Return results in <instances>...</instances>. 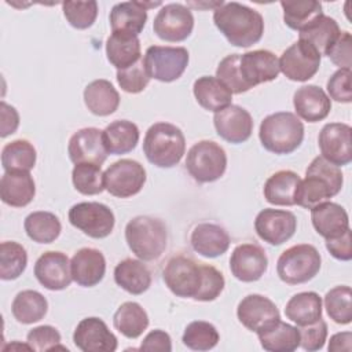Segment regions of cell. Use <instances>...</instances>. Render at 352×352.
<instances>
[{
  "label": "cell",
  "mask_w": 352,
  "mask_h": 352,
  "mask_svg": "<svg viewBox=\"0 0 352 352\" xmlns=\"http://www.w3.org/2000/svg\"><path fill=\"white\" fill-rule=\"evenodd\" d=\"M326 249L334 258L341 261H349L352 258L351 230H346L342 235L337 238L326 239Z\"/></svg>",
  "instance_id": "obj_55"
},
{
  "label": "cell",
  "mask_w": 352,
  "mask_h": 352,
  "mask_svg": "<svg viewBox=\"0 0 352 352\" xmlns=\"http://www.w3.org/2000/svg\"><path fill=\"white\" fill-rule=\"evenodd\" d=\"M239 73L249 89L258 84L272 81L279 74L278 58L268 50L248 51L239 58Z\"/></svg>",
  "instance_id": "obj_20"
},
{
  "label": "cell",
  "mask_w": 352,
  "mask_h": 352,
  "mask_svg": "<svg viewBox=\"0 0 352 352\" xmlns=\"http://www.w3.org/2000/svg\"><path fill=\"white\" fill-rule=\"evenodd\" d=\"M236 316L248 330L254 333L280 319L276 305L268 297L261 294H249L243 297L238 304Z\"/></svg>",
  "instance_id": "obj_22"
},
{
  "label": "cell",
  "mask_w": 352,
  "mask_h": 352,
  "mask_svg": "<svg viewBox=\"0 0 352 352\" xmlns=\"http://www.w3.org/2000/svg\"><path fill=\"white\" fill-rule=\"evenodd\" d=\"M140 351H161V352H169L172 351V341L168 333L164 330H151L142 341Z\"/></svg>",
  "instance_id": "obj_56"
},
{
  "label": "cell",
  "mask_w": 352,
  "mask_h": 352,
  "mask_svg": "<svg viewBox=\"0 0 352 352\" xmlns=\"http://www.w3.org/2000/svg\"><path fill=\"white\" fill-rule=\"evenodd\" d=\"M162 278L175 296L195 298L202 285V264L188 256L176 254L165 264Z\"/></svg>",
  "instance_id": "obj_8"
},
{
  "label": "cell",
  "mask_w": 352,
  "mask_h": 352,
  "mask_svg": "<svg viewBox=\"0 0 352 352\" xmlns=\"http://www.w3.org/2000/svg\"><path fill=\"white\" fill-rule=\"evenodd\" d=\"M125 241L142 261L157 260L166 249V226L162 220L151 216H136L125 227Z\"/></svg>",
  "instance_id": "obj_5"
},
{
  "label": "cell",
  "mask_w": 352,
  "mask_h": 352,
  "mask_svg": "<svg viewBox=\"0 0 352 352\" xmlns=\"http://www.w3.org/2000/svg\"><path fill=\"white\" fill-rule=\"evenodd\" d=\"M351 33L349 32H341L338 40L336 41V44L331 47V50L329 51L327 56L330 58V60L338 66L340 69H349L351 70V54H352V48H351Z\"/></svg>",
  "instance_id": "obj_54"
},
{
  "label": "cell",
  "mask_w": 352,
  "mask_h": 352,
  "mask_svg": "<svg viewBox=\"0 0 352 352\" xmlns=\"http://www.w3.org/2000/svg\"><path fill=\"white\" fill-rule=\"evenodd\" d=\"M72 278L82 287L98 285L106 272V260L100 250L94 248H82L77 250L72 260Z\"/></svg>",
  "instance_id": "obj_23"
},
{
  "label": "cell",
  "mask_w": 352,
  "mask_h": 352,
  "mask_svg": "<svg viewBox=\"0 0 352 352\" xmlns=\"http://www.w3.org/2000/svg\"><path fill=\"white\" fill-rule=\"evenodd\" d=\"M311 220L315 231L324 239L337 238L349 230L348 213L336 202L324 201L311 208Z\"/></svg>",
  "instance_id": "obj_25"
},
{
  "label": "cell",
  "mask_w": 352,
  "mask_h": 352,
  "mask_svg": "<svg viewBox=\"0 0 352 352\" xmlns=\"http://www.w3.org/2000/svg\"><path fill=\"white\" fill-rule=\"evenodd\" d=\"M351 287L336 286L330 289L324 296V308L330 319L338 324H348L352 320V305H351Z\"/></svg>",
  "instance_id": "obj_45"
},
{
  "label": "cell",
  "mask_w": 352,
  "mask_h": 352,
  "mask_svg": "<svg viewBox=\"0 0 352 352\" xmlns=\"http://www.w3.org/2000/svg\"><path fill=\"white\" fill-rule=\"evenodd\" d=\"M23 227L28 236L37 243H51L59 236L62 231L59 219L54 213L44 210L30 213L25 219Z\"/></svg>",
  "instance_id": "obj_42"
},
{
  "label": "cell",
  "mask_w": 352,
  "mask_h": 352,
  "mask_svg": "<svg viewBox=\"0 0 352 352\" xmlns=\"http://www.w3.org/2000/svg\"><path fill=\"white\" fill-rule=\"evenodd\" d=\"M117 81L121 89L128 94L142 92L150 82V76L146 70L143 58L126 69L117 70Z\"/></svg>",
  "instance_id": "obj_49"
},
{
  "label": "cell",
  "mask_w": 352,
  "mask_h": 352,
  "mask_svg": "<svg viewBox=\"0 0 352 352\" xmlns=\"http://www.w3.org/2000/svg\"><path fill=\"white\" fill-rule=\"evenodd\" d=\"M300 180V176L293 170H278L267 179L263 190L264 198L271 205L292 206Z\"/></svg>",
  "instance_id": "obj_34"
},
{
  "label": "cell",
  "mask_w": 352,
  "mask_h": 352,
  "mask_svg": "<svg viewBox=\"0 0 352 352\" xmlns=\"http://www.w3.org/2000/svg\"><path fill=\"white\" fill-rule=\"evenodd\" d=\"M226 285L223 274L213 265L202 264V285L194 300L197 301H213L223 292Z\"/></svg>",
  "instance_id": "obj_50"
},
{
  "label": "cell",
  "mask_w": 352,
  "mask_h": 352,
  "mask_svg": "<svg viewBox=\"0 0 352 352\" xmlns=\"http://www.w3.org/2000/svg\"><path fill=\"white\" fill-rule=\"evenodd\" d=\"M268 268L265 250L253 242L238 245L230 257V270L241 282L258 280Z\"/></svg>",
  "instance_id": "obj_16"
},
{
  "label": "cell",
  "mask_w": 352,
  "mask_h": 352,
  "mask_svg": "<svg viewBox=\"0 0 352 352\" xmlns=\"http://www.w3.org/2000/svg\"><path fill=\"white\" fill-rule=\"evenodd\" d=\"M106 55L117 70L126 69L142 58L140 40L129 33L113 32L106 40Z\"/></svg>",
  "instance_id": "obj_29"
},
{
  "label": "cell",
  "mask_w": 352,
  "mask_h": 352,
  "mask_svg": "<svg viewBox=\"0 0 352 352\" xmlns=\"http://www.w3.org/2000/svg\"><path fill=\"white\" fill-rule=\"evenodd\" d=\"M261 348L268 352H293L300 346V333L296 326L279 320L257 331Z\"/></svg>",
  "instance_id": "obj_31"
},
{
  "label": "cell",
  "mask_w": 352,
  "mask_h": 352,
  "mask_svg": "<svg viewBox=\"0 0 352 352\" xmlns=\"http://www.w3.org/2000/svg\"><path fill=\"white\" fill-rule=\"evenodd\" d=\"M48 311V302L45 297L36 290L19 292L11 305L14 318L23 324H30L41 320Z\"/></svg>",
  "instance_id": "obj_40"
},
{
  "label": "cell",
  "mask_w": 352,
  "mask_h": 352,
  "mask_svg": "<svg viewBox=\"0 0 352 352\" xmlns=\"http://www.w3.org/2000/svg\"><path fill=\"white\" fill-rule=\"evenodd\" d=\"M241 54H231L223 58L216 69V77L232 92L242 94L249 91V87L243 82L239 73Z\"/></svg>",
  "instance_id": "obj_48"
},
{
  "label": "cell",
  "mask_w": 352,
  "mask_h": 352,
  "mask_svg": "<svg viewBox=\"0 0 352 352\" xmlns=\"http://www.w3.org/2000/svg\"><path fill=\"white\" fill-rule=\"evenodd\" d=\"M300 333V346L308 352L319 351L323 348L327 338V324L323 319L315 323L297 326Z\"/></svg>",
  "instance_id": "obj_52"
},
{
  "label": "cell",
  "mask_w": 352,
  "mask_h": 352,
  "mask_svg": "<svg viewBox=\"0 0 352 352\" xmlns=\"http://www.w3.org/2000/svg\"><path fill=\"white\" fill-rule=\"evenodd\" d=\"M258 138L265 150L274 154H290L302 143L304 125L296 114L278 111L261 121Z\"/></svg>",
  "instance_id": "obj_4"
},
{
  "label": "cell",
  "mask_w": 352,
  "mask_h": 352,
  "mask_svg": "<svg viewBox=\"0 0 352 352\" xmlns=\"http://www.w3.org/2000/svg\"><path fill=\"white\" fill-rule=\"evenodd\" d=\"M192 92L198 104L213 113L228 107L232 100V92L217 77L212 76L197 78L192 85Z\"/></svg>",
  "instance_id": "obj_30"
},
{
  "label": "cell",
  "mask_w": 352,
  "mask_h": 352,
  "mask_svg": "<svg viewBox=\"0 0 352 352\" xmlns=\"http://www.w3.org/2000/svg\"><path fill=\"white\" fill-rule=\"evenodd\" d=\"M36 195V184L29 172H4L0 180V198L12 208L29 205Z\"/></svg>",
  "instance_id": "obj_28"
},
{
  "label": "cell",
  "mask_w": 352,
  "mask_h": 352,
  "mask_svg": "<svg viewBox=\"0 0 352 352\" xmlns=\"http://www.w3.org/2000/svg\"><path fill=\"white\" fill-rule=\"evenodd\" d=\"M34 276L48 290L66 289L73 280L69 257L55 250L43 253L34 264Z\"/></svg>",
  "instance_id": "obj_19"
},
{
  "label": "cell",
  "mask_w": 352,
  "mask_h": 352,
  "mask_svg": "<svg viewBox=\"0 0 352 352\" xmlns=\"http://www.w3.org/2000/svg\"><path fill=\"white\" fill-rule=\"evenodd\" d=\"M116 283L131 294H142L151 285V274L140 260L125 258L114 268Z\"/></svg>",
  "instance_id": "obj_33"
},
{
  "label": "cell",
  "mask_w": 352,
  "mask_h": 352,
  "mask_svg": "<svg viewBox=\"0 0 352 352\" xmlns=\"http://www.w3.org/2000/svg\"><path fill=\"white\" fill-rule=\"evenodd\" d=\"M283 8V21L293 29L302 32L315 23L322 15V4L315 0H297V1H280Z\"/></svg>",
  "instance_id": "obj_39"
},
{
  "label": "cell",
  "mask_w": 352,
  "mask_h": 352,
  "mask_svg": "<svg viewBox=\"0 0 352 352\" xmlns=\"http://www.w3.org/2000/svg\"><path fill=\"white\" fill-rule=\"evenodd\" d=\"M139 128L128 120H116L103 131V143L109 154H126L139 142Z\"/></svg>",
  "instance_id": "obj_35"
},
{
  "label": "cell",
  "mask_w": 352,
  "mask_h": 352,
  "mask_svg": "<svg viewBox=\"0 0 352 352\" xmlns=\"http://www.w3.org/2000/svg\"><path fill=\"white\" fill-rule=\"evenodd\" d=\"M351 70L338 69L327 80V92L329 98L341 103L352 102V89H351Z\"/></svg>",
  "instance_id": "obj_53"
},
{
  "label": "cell",
  "mask_w": 352,
  "mask_h": 352,
  "mask_svg": "<svg viewBox=\"0 0 352 352\" xmlns=\"http://www.w3.org/2000/svg\"><path fill=\"white\" fill-rule=\"evenodd\" d=\"M188 59V51L184 47L151 45L146 50L143 62L150 78L172 82L182 77Z\"/></svg>",
  "instance_id": "obj_9"
},
{
  "label": "cell",
  "mask_w": 352,
  "mask_h": 352,
  "mask_svg": "<svg viewBox=\"0 0 352 352\" xmlns=\"http://www.w3.org/2000/svg\"><path fill=\"white\" fill-rule=\"evenodd\" d=\"M186 168L198 183L219 180L227 168L224 148L213 140H199L187 153Z\"/></svg>",
  "instance_id": "obj_7"
},
{
  "label": "cell",
  "mask_w": 352,
  "mask_h": 352,
  "mask_svg": "<svg viewBox=\"0 0 352 352\" xmlns=\"http://www.w3.org/2000/svg\"><path fill=\"white\" fill-rule=\"evenodd\" d=\"M285 315L297 326H305L322 319V298L315 292L294 294L285 307Z\"/></svg>",
  "instance_id": "obj_36"
},
{
  "label": "cell",
  "mask_w": 352,
  "mask_h": 352,
  "mask_svg": "<svg viewBox=\"0 0 352 352\" xmlns=\"http://www.w3.org/2000/svg\"><path fill=\"white\" fill-rule=\"evenodd\" d=\"M67 154L73 164L100 166L109 154L103 143V131L94 126L78 129L69 140Z\"/></svg>",
  "instance_id": "obj_17"
},
{
  "label": "cell",
  "mask_w": 352,
  "mask_h": 352,
  "mask_svg": "<svg viewBox=\"0 0 352 352\" xmlns=\"http://www.w3.org/2000/svg\"><path fill=\"white\" fill-rule=\"evenodd\" d=\"M66 21L76 29L84 30L94 25L98 16V3L91 1H65L62 3Z\"/></svg>",
  "instance_id": "obj_47"
},
{
  "label": "cell",
  "mask_w": 352,
  "mask_h": 352,
  "mask_svg": "<svg viewBox=\"0 0 352 352\" xmlns=\"http://www.w3.org/2000/svg\"><path fill=\"white\" fill-rule=\"evenodd\" d=\"M114 327L126 338H138L148 326V315L140 304L126 301L118 307L113 316Z\"/></svg>",
  "instance_id": "obj_38"
},
{
  "label": "cell",
  "mask_w": 352,
  "mask_h": 352,
  "mask_svg": "<svg viewBox=\"0 0 352 352\" xmlns=\"http://www.w3.org/2000/svg\"><path fill=\"white\" fill-rule=\"evenodd\" d=\"M220 340L216 327L205 320H194L184 329L182 341L192 351H209L213 349Z\"/></svg>",
  "instance_id": "obj_44"
},
{
  "label": "cell",
  "mask_w": 352,
  "mask_h": 352,
  "mask_svg": "<svg viewBox=\"0 0 352 352\" xmlns=\"http://www.w3.org/2000/svg\"><path fill=\"white\" fill-rule=\"evenodd\" d=\"M327 348L331 352H340V351L351 352L352 333L351 331H342V333H337V334L331 336Z\"/></svg>",
  "instance_id": "obj_58"
},
{
  "label": "cell",
  "mask_w": 352,
  "mask_h": 352,
  "mask_svg": "<svg viewBox=\"0 0 352 352\" xmlns=\"http://www.w3.org/2000/svg\"><path fill=\"white\" fill-rule=\"evenodd\" d=\"M36 148L29 140L18 139L1 150V165L6 172H30L36 165Z\"/></svg>",
  "instance_id": "obj_41"
},
{
  "label": "cell",
  "mask_w": 352,
  "mask_h": 352,
  "mask_svg": "<svg viewBox=\"0 0 352 352\" xmlns=\"http://www.w3.org/2000/svg\"><path fill=\"white\" fill-rule=\"evenodd\" d=\"M213 22L220 33L235 47H250L264 33V19L258 11L245 4L230 1L214 8Z\"/></svg>",
  "instance_id": "obj_1"
},
{
  "label": "cell",
  "mask_w": 352,
  "mask_h": 352,
  "mask_svg": "<svg viewBox=\"0 0 352 352\" xmlns=\"http://www.w3.org/2000/svg\"><path fill=\"white\" fill-rule=\"evenodd\" d=\"M147 161L158 168H172L180 162L186 151V139L180 128L169 122L153 124L143 139Z\"/></svg>",
  "instance_id": "obj_3"
},
{
  "label": "cell",
  "mask_w": 352,
  "mask_h": 352,
  "mask_svg": "<svg viewBox=\"0 0 352 352\" xmlns=\"http://www.w3.org/2000/svg\"><path fill=\"white\" fill-rule=\"evenodd\" d=\"M213 124L217 135L234 144L246 142L253 132V118L250 113L236 104H230L214 113Z\"/></svg>",
  "instance_id": "obj_21"
},
{
  "label": "cell",
  "mask_w": 352,
  "mask_h": 352,
  "mask_svg": "<svg viewBox=\"0 0 352 352\" xmlns=\"http://www.w3.org/2000/svg\"><path fill=\"white\" fill-rule=\"evenodd\" d=\"M0 114H1V124H0V136L7 138L12 135L19 125V114L16 109L4 100L0 103Z\"/></svg>",
  "instance_id": "obj_57"
},
{
  "label": "cell",
  "mask_w": 352,
  "mask_h": 352,
  "mask_svg": "<svg viewBox=\"0 0 352 352\" xmlns=\"http://www.w3.org/2000/svg\"><path fill=\"white\" fill-rule=\"evenodd\" d=\"M340 34L341 30L336 19L323 14L315 23L300 32L298 40H304L311 44L320 54V56H327L329 51L336 44Z\"/></svg>",
  "instance_id": "obj_37"
},
{
  "label": "cell",
  "mask_w": 352,
  "mask_h": 352,
  "mask_svg": "<svg viewBox=\"0 0 352 352\" xmlns=\"http://www.w3.org/2000/svg\"><path fill=\"white\" fill-rule=\"evenodd\" d=\"M84 103L92 114L106 117L118 109L120 95L110 81L99 78L85 87Z\"/></svg>",
  "instance_id": "obj_32"
},
{
  "label": "cell",
  "mask_w": 352,
  "mask_h": 352,
  "mask_svg": "<svg viewBox=\"0 0 352 352\" xmlns=\"http://www.w3.org/2000/svg\"><path fill=\"white\" fill-rule=\"evenodd\" d=\"M73 341L82 352H114L118 345L117 337L107 324L95 316L80 320L73 333Z\"/></svg>",
  "instance_id": "obj_18"
},
{
  "label": "cell",
  "mask_w": 352,
  "mask_h": 352,
  "mask_svg": "<svg viewBox=\"0 0 352 352\" xmlns=\"http://www.w3.org/2000/svg\"><path fill=\"white\" fill-rule=\"evenodd\" d=\"M192 249L208 258H214L224 254L230 248V235L219 224L199 223L190 235Z\"/></svg>",
  "instance_id": "obj_27"
},
{
  "label": "cell",
  "mask_w": 352,
  "mask_h": 352,
  "mask_svg": "<svg viewBox=\"0 0 352 352\" xmlns=\"http://www.w3.org/2000/svg\"><path fill=\"white\" fill-rule=\"evenodd\" d=\"M322 264L318 249L309 243L294 245L286 249L278 258L276 272L287 285H301L319 272Z\"/></svg>",
  "instance_id": "obj_6"
},
{
  "label": "cell",
  "mask_w": 352,
  "mask_h": 352,
  "mask_svg": "<svg viewBox=\"0 0 352 352\" xmlns=\"http://www.w3.org/2000/svg\"><path fill=\"white\" fill-rule=\"evenodd\" d=\"M28 265V254L22 245L6 241L0 245V278L12 280L22 275Z\"/></svg>",
  "instance_id": "obj_43"
},
{
  "label": "cell",
  "mask_w": 352,
  "mask_h": 352,
  "mask_svg": "<svg viewBox=\"0 0 352 352\" xmlns=\"http://www.w3.org/2000/svg\"><path fill=\"white\" fill-rule=\"evenodd\" d=\"M293 106L300 118L308 122H318L329 116L331 100L320 87L308 84L294 92Z\"/></svg>",
  "instance_id": "obj_24"
},
{
  "label": "cell",
  "mask_w": 352,
  "mask_h": 352,
  "mask_svg": "<svg viewBox=\"0 0 352 352\" xmlns=\"http://www.w3.org/2000/svg\"><path fill=\"white\" fill-rule=\"evenodd\" d=\"M254 230L264 242L278 246L294 235L297 219L289 210L267 208L256 216Z\"/></svg>",
  "instance_id": "obj_15"
},
{
  "label": "cell",
  "mask_w": 352,
  "mask_h": 352,
  "mask_svg": "<svg viewBox=\"0 0 352 352\" xmlns=\"http://www.w3.org/2000/svg\"><path fill=\"white\" fill-rule=\"evenodd\" d=\"M344 183L340 166L326 161L322 155L315 157L305 170V179L300 180L294 195V205L311 209L315 205L337 195Z\"/></svg>",
  "instance_id": "obj_2"
},
{
  "label": "cell",
  "mask_w": 352,
  "mask_h": 352,
  "mask_svg": "<svg viewBox=\"0 0 352 352\" xmlns=\"http://www.w3.org/2000/svg\"><path fill=\"white\" fill-rule=\"evenodd\" d=\"M74 188L84 195H96L104 190V176L100 166L94 164H76L72 172Z\"/></svg>",
  "instance_id": "obj_46"
},
{
  "label": "cell",
  "mask_w": 352,
  "mask_h": 352,
  "mask_svg": "<svg viewBox=\"0 0 352 352\" xmlns=\"http://www.w3.org/2000/svg\"><path fill=\"white\" fill-rule=\"evenodd\" d=\"M279 72L292 81H308L320 66V54L307 41L297 40L286 48L278 59Z\"/></svg>",
  "instance_id": "obj_11"
},
{
  "label": "cell",
  "mask_w": 352,
  "mask_h": 352,
  "mask_svg": "<svg viewBox=\"0 0 352 352\" xmlns=\"http://www.w3.org/2000/svg\"><path fill=\"white\" fill-rule=\"evenodd\" d=\"M26 341H28V345L33 351H37V352L51 351V349H56V348L66 349L65 346H59L60 333L50 324H43V326H37V327L32 329L28 333Z\"/></svg>",
  "instance_id": "obj_51"
},
{
  "label": "cell",
  "mask_w": 352,
  "mask_h": 352,
  "mask_svg": "<svg viewBox=\"0 0 352 352\" xmlns=\"http://www.w3.org/2000/svg\"><path fill=\"white\" fill-rule=\"evenodd\" d=\"M161 6L157 3H142V1H124L116 4L110 11V26L113 32L129 33L138 36L147 21V8Z\"/></svg>",
  "instance_id": "obj_26"
},
{
  "label": "cell",
  "mask_w": 352,
  "mask_h": 352,
  "mask_svg": "<svg viewBox=\"0 0 352 352\" xmlns=\"http://www.w3.org/2000/svg\"><path fill=\"white\" fill-rule=\"evenodd\" d=\"M104 190L117 198L136 195L146 183L143 165L133 160H120L111 164L104 172Z\"/></svg>",
  "instance_id": "obj_12"
},
{
  "label": "cell",
  "mask_w": 352,
  "mask_h": 352,
  "mask_svg": "<svg viewBox=\"0 0 352 352\" xmlns=\"http://www.w3.org/2000/svg\"><path fill=\"white\" fill-rule=\"evenodd\" d=\"M69 221L85 235L102 239L111 234L114 228L113 210L100 202H78L69 210Z\"/></svg>",
  "instance_id": "obj_10"
},
{
  "label": "cell",
  "mask_w": 352,
  "mask_h": 352,
  "mask_svg": "<svg viewBox=\"0 0 352 352\" xmlns=\"http://www.w3.org/2000/svg\"><path fill=\"white\" fill-rule=\"evenodd\" d=\"M351 126L344 122L326 124L318 136L322 157L336 166L348 165L352 161Z\"/></svg>",
  "instance_id": "obj_14"
},
{
  "label": "cell",
  "mask_w": 352,
  "mask_h": 352,
  "mask_svg": "<svg viewBox=\"0 0 352 352\" xmlns=\"http://www.w3.org/2000/svg\"><path fill=\"white\" fill-rule=\"evenodd\" d=\"M194 16L188 7L180 3L165 4L154 18L153 30L164 41L179 43L190 37Z\"/></svg>",
  "instance_id": "obj_13"
}]
</instances>
